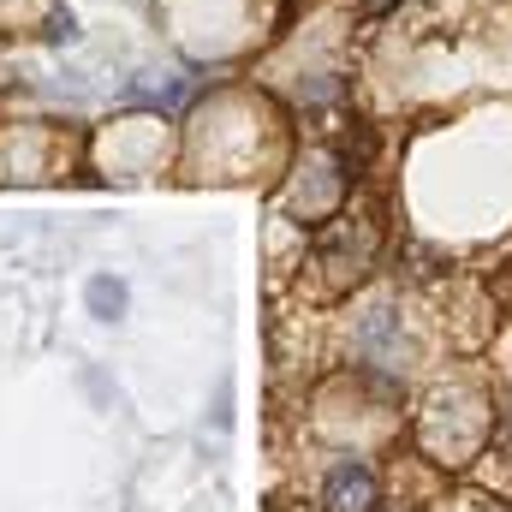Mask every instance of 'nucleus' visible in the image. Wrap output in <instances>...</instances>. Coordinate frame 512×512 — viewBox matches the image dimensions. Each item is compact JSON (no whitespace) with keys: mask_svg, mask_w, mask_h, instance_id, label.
<instances>
[{"mask_svg":"<svg viewBox=\"0 0 512 512\" xmlns=\"http://www.w3.org/2000/svg\"><path fill=\"white\" fill-rule=\"evenodd\" d=\"M477 512H512V507H507V501H483Z\"/></svg>","mask_w":512,"mask_h":512,"instance_id":"obj_4","label":"nucleus"},{"mask_svg":"<svg viewBox=\"0 0 512 512\" xmlns=\"http://www.w3.org/2000/svg\"><path fill=\"white\" fill-rule=\"evenodd\" d=\"M322 512H376V471L364 459H340L322 477Z\"/></svg>","mask_w":512,"mask_h":512,"instance_id":"obj_1","label":"nucleus"},{"mask_svg":"<svg viewBox=\"0 0 512 512\" xmlns=\"http://www.w3.org/2000/svg\"><path fill=\"white\" fill-rule=\"evenodd\" d=\"M42 42H54V48H60V42H78V18H72V12H54L48 30H42Z\"/></svg>","mask_w":512,"mask_h":512,"instance_id":"obj_3","label":"nucleus"},{"mask_svg":"<svg viewBox=\"0 0 512 512\" xmlns=\"http://www.w3.org/2000/svg\"><path fill=\"white\" fill-rule=\"evenodd\" d=\"M84 304H90V316H96V322H120V316L131 310V286L120 280V274H90Z\"/></svg>","mask_w":512,"mask_h":512,"instance_id":"obj_2","label":"nucleus"}]
</instances>
